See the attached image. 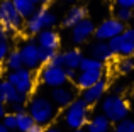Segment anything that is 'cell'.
Masks as SVG:
<instances>
[{
  "label": "cell",
  "instance_id": "1",
  "mask_svg": "<svg viewBox=\"0 0 134 132\" xmlns=\"http://www.w3.org/2000/svg\"><path fill=\"white\" fill-rule=\"evenodd\" d=\"M27 112L37 125L49 127L56 120L59 109L53 103L49 97H44L41 93H32L27 100Z\"/></svg>",
  "mask_w": 134,
  "mask_h": 132
},
{
  "label": "cell",
  "instance_id": "2",
  "mask_svg": "<svg viewBox=\"0 0 134 132\" xmlns=\"http://www.w3.org/2000/svg\"><path fill=\"white\" fill-rule=\"evenodd\" d=\"M88 120H90V105L82 97H76L70 103V107L65 109L63 122L70 130H76V129H85Z\"/></svg>",
  "mask_w": 134,
  "mask_h": 132
},
{
  "label": "cell",
  "instance_id": "3",
  "mask_svg": "<svg viewBox=\"0 0 134 132\" xmlns=\"http://www.w3.org/2000/svg\"><path fill=\"white\" fill-rule=\"evenodd\" d=\"M100 110L112 124H117L121 120L127 119L129 115V103L122 95L107 93L100 102Z\"/></svg>",
  "mask_w": 134,
  "mask_h": 132
},
{
  "label": "cell",
  "instance_id": "4",
  "mask_svg": "<svg viewBox=\"0 0 134 132\" xmlns=\"http://www.w3.org/2000/svg\"><path fill=\"white\" fill-rule=\"evenodd\" d=\"M5 80L14 85L20 93L31 97L34 93V88H36V81H37V76L34 75V71L27 68H20L17 71H7Z\"/></svg>",
  "mask_w": 134,
  "mask_h": 132
},
{
  "label": "cell",
  "instance_id": "5",
  "mask_svg": "<svg viewBox=\"0 0 134 132\" xmlns=\"http://www.w3.org/2000/svg\"><path fill=\"white\" fill-rule=\"evenodd\" d=\"M37 81L51 90V88H58V86L68 85L70 80H68V76H66V69L63 68V66L44 64L43 68H39Z\"/></svg>",
  "mask_w": 134,
  "mask_h": 132
},
{
  "label": "cell",
  "instance_id": "6",
  "mask_svg": "<svg viewBox=\"0 0 134 132\" xmlns=\"http://www.w3.org/2000/svg\"><path fill=\"white\" fill-rule=\"evenodd\" d=\"M0 10H2V26H5L10 32H20V31H24L26 20L17 12L12 0H0Z\"/></svg>",
  "mask_w": 134,
  "mask_h": 132
},
{
  "label": "cell",
  "instance_id": "7",
  "mask_svg": "<svg viewBox=\"0 0 134 132\" xmlns=\"http://www.w3.org/2000/svg\"><path fill=\"white\" fill-rule=\"evenodd\" d=\"M109 46L119 58L134 56V27H126L121 36L109 41Z\"/></svg>",
  "mask_w": 134,
  "mask_h": 132
},
{
  "label": "cell",
  "instance_id": "8",
  "mask_svg": "<svg viewBox=\"0 0 134 132\" xmlns=\"http://www.w3.org/2000/svg\"><path fill=\"white\" fill-rule=\"evenodd\" d=\"M124 31H126V24H122L121 20H117L115 17H109V19L102 20V22L97 26L95 34H93V39L95 41H105V43H109L110 39L121 36Z\"/></svg>",
  "mask_w": 134,
  "mask_h": 132
},
{
  "label": "cell",
  "instance_id": "9",
  "mask_svg": "<svg viewBox=\"0 0 134 132\" xmlns=\"http://www.w3.org/2000/svg\"><path fill=\"white\" fill-rule=\"evenodd\" d=\"M17 49H19L20 58H22L24 68L36 71V69H39L43 66L41 64V58H39V46H37L36 41H31V39L22 41Z\"/></svg>",
  "mask_w": 134,
  "mask_h": 132
},
{
  "label": "cell",
  "instance_id": "10",
  "mask_svg": "<svg viewBox=\"0 0 134 132\" xmlns=\"http://www.w3.org/2000/svg\"><path fill=\"white\" fill-rule=\"evenodd\" d=\"M27 100H29V97L20 93L19 90L14 85H10L7 80H0V102H3L9 109L12 105H17V103L27 105Z\"/></svg>",
  "mask_w": 134,
  "mask_h": 132
},
{
  "label": "cell",
  "instance_id": "11",
  "mask_svg": "<svg viewBox=\"0 0 134 132\" xmlns=\"http://www.w3.org/2000/svg\"><path fill=\"white\" fill-rule=\"evenodd\" d=\"M95 29H97L95 22H93L92 19H88V17H87L85 20H82L80 24H76L73 29H70L71 43L75 44V46H82V44H85L87 41L90 39V37H93Z\"/></svg>",
  "mask_w": 134,
  "mask_h": 132
},
{
  "label": "cell",
  "instance_id": "12",
  "mask_svg": "<svg viewBox=\"0 0 134 132\" xmlns=\"http://www.w3.org/2000/svg\"><path fill=\"white\" fill-rule=\"evenodd\" d=\"M49 98L53 100V103L58 109H66L76 98V90L71 85H63V86H58V88H51L49 90Z\"/></svg>",
  "mask_w": 134,
  "mask_h": 132
},
{
  "label": "cell",
  "instance_id": "13",
  "mask_svg": "<svg viewBox=\"0 0 134 132\" xmlns=\"http://www.w3.org/2000/svg\"><path fill=\"white\" fill-rule=\"evenodd\" d=\"M107 90H109V83L105 78H102L98 83H95L93 86H90V88L87 90H82V98L85 100L87 103H88L90 107L97 105V103H100L102 100H104V97L107 95Z\"/></svg>",
  "mask_w": 134,
  "mask_h": 132
},
{
  "label": "cell",
  "instance_id": "14",
  "mask_svg": "<svg viewBox=\"0 0 134 132\" xmlns=\"http://www.w3.org/2000/svg\"><path fill=\"white\" fill-rule=\"evenodd\" d=\"M87 17H88V9H87L85 5H78V3H76V5L70 7L68 12L65 14V17H63V20H61V26L65 27V29H73L76 24L85 20Z\"/></svg>",
  "mask_w": 134,
  "mask_h": 132
},
{
  "label": "cell",
  "instance_id": "15",
  "mask_svg": "<svg viewBox=\"0 0 134 132\" xmlns=\"http://www.w3.org/2000/svg\"><path fill=\"white\" fill-rule=\"evenodd\" d=\"M88 56L102 61V63H110L115 54H114V51L110 49L109 43H105V41H93L88 46Z\"/></svg>",
  "mask_w": 134,
  "mask_h": 132
},
{
  "label": "cell",
  "instance_id": "16",
  "mask_svg": "<svg viewBox=\"0 0 134 132\" xmlns=\"http://www.w3.org/2000/svg\"><path fill=\"white\" fill-rule=\"evenodd\" d=\"M36 43L39 47L43 49H53V51H59V32L56 29H44L43 32H39L36 36Z\"/></svg>",
  "mask_w": 134,
  "mask_h": 132
},
{
  "label": "cell",
  "instance_id": "17",
  "mask_svg": "<svg viewBox=\"0 0 134 132\" xmlns=\"http://www.w3.org/2000/svg\"><path fill=\"white\" fill-rule=\"evenodd\" d=\"M102 78H104V71H78V76H76V80L73 83L82 92V90H87L90 86H93Z\"/></svg>",
  "mask_w": 134,
  "mask_h": 132
},
{
  "label": "cell",
  "instance_id": "18",
  "mask_svg": "<svg viewBox=\"0 0 134 132\" xmlns=\"http://www.w3.org/2000/svg\"><path fill=\"white\" fill-rule=\"evenodd\" d=\"M61 56V66L65 69H80V64H82L83 59V53L80 49H66L63 53H59Z\"/></svg>",
  "mask_w": 134,
  "mask_h": 132
},
{
  "label": "cell",
  "instance_id": "19",
  "mask_svg": "<svg viewBox=\"0 0 134 132\" xmlns=\"http://www.w3.org/2000/svg\"><path fill=\"white\" fill-rule=\"evenodd\" d=\"M114 124L104 115V113H95L93 117H90V120L87 122L85 130L87 132H110Z\"/></svg>",
  "mask_w": 134,
  "mask_h": 132
},
{
  "label": "cell",
  "instance_id": "20",
  "mask_svg": "<svg viewBox=\"0 0 134 132\" xmlns=\"http://www.w3.org/2000/svg\"><path fill=\"white\" fill-rule=\"evenodd\" d=\"M12 2H14L17 12L20 14V17H22L24 20L31 19V17L36 14L37 7H39V5H36L34 2H31V0H12Z\"/></svg>",
  "mask_w": 134,
  "mask_h": 132
},
{
  "label": "cell",
  "instance_id": "21",
  "mask_svg": "<svg viewBox=\"0 0 134 132\" xmlns=\"http://www.w3.org/2000/svg\"><path fill=\"white\" fill-rule=\"evenodd\" d=\"M78 71H104L105 73V63H102V61L95 59L92 56H83Z\"/></svg>",
  "mask_w": 134,
  "mask_h": 132
},
{
  "label": "cell",
  "instance_id": "22",
  "mask_svg": "<svg viewBox=\"0 0 134 132\" xmlns=\"http://www.w3.org/2000/svg\"><path fill=\"white\" fill-rule=\"evenodd\" d=\"M3 64H5L7 71H17V69L24 68V63H22V58H20L19 49H12L10 51V54L7 56V59H5Z\"/></svg>",
  "mask_w": 134,
  "mask_h": 132
},
{
  "label": "cell",
  "instance_id": "23",
  "mask_svg": "<svg viewBox=\"0 0 134 132\" xmlns=\"http://www.w3.org/2000/svg\"><path fill=\"white\" fill-rule=\"evenodd\" d=\"M15 115H17V130L19 132H27L36 124L32 120V117L29 115V112H20V113H15Z\"/></svg>",
  "mask_w": 134,
  "mask_h": 132
},
{
  "label": "cell",
  "instance_id": "24",
  "mask_svg": "<svg viewBox=\"0 0 134 132\" xmlns=\"http://www.w3.org/2000/svg\"><path fill=\"white\" fill-rule=\"evenodd\" d=\"M115 68L121 75H129L131 71H134V56H127V58H121L115 63Z\"/></svg>",
  "mask_w": 134,
  "mask_h": 132
},
{
  "label": "cell",
  "instance_id": "25",
  "mask_svg": "<svg viewBox=\"0 0 134 132\" xmlns=\"http://www.w3.org/2000/svg\"><path fill=\"white\" fill-rule=\"evenodd\" d=\"M112 17H115L117 20H121L122 24H129L134 19V10H131V9H121V7H114Z\"/></svg>",
  "mask_w": 134,
  "mask_h": 132
},
{
  "label": "cell",
  "instance_id": "26",
  "mask_svg": "<svg viewBox=\"0 0 134 132\" xmlns=\"http://www.w3.org/2000/svg\"><path fill=\"white\" fill-rule=\"evenodd\" d=\"M112 132H134V120L127 117V119L114 124L112 125Z\"/></svg>",
  "mask_w": 134,
  "mask_h": 132
},
{
  "label": "cell",
  "instance_id": "27",
  "mask_svg": "<svg viewBox=\"0 0 134 132\" xmlns=\"http://www.w3.org/2000/svg\"><path fill=\"white\" fill-rule=\"evenodd\" d=\"M59 51H53V49H43V47H39V58H41V64H51L53 59L56 58V54H58Z\"/></svg>",
  "mask_w": 134,
  "mask_h": 132
},
{
  "label": "cell",
  "instance_id": "28",
  "mask_svg": "<svg viewBox=\"0 0 134 132\" xmlns=\"http://www.w3.org/2000/svg\"><path fill=\"white\" fill-rule=\"evenodd\" d=\"M2 124L7 127L9 130H15L17 129V115L14 112H9L5 117L2 119Z\"/></svg>",
  "mask_w": 134,
  "mask_h": 132
},
{
  "label": "cell",
  "instance_id": "29",
  "mask_svg": "<svg viewBox=\"0 0 134 132\" xmlns=\"http://www.w3.org/2000/svg\"><path fill=\"white\" fill-rule=\"evenodd\" d=\"M12 47H10V41H0V64L5 63L7 56L10 54Z\"/></svg>",
  "mask_w": 134,
  "mask_h": 132
},
{
  "label": "cell",
  "instance_id": "30",
  "mask_svg": "<svg viewBox=\"0 0 134 132\" xmlns=\"http://www.w3.org/2000/svg\"><path fill=\"white\" fill-rule=\"evenodd\" d=\"M114 7H121V9H131L134 10V0H112Z\"/></svg>",
  "mask_w": 134,
  "mask_h": 132
},
{
  "label": "cell",
  "instance_id": "31",
  "mask_svg": "<svg viewBox=\"0 0 134 132\" xmlns=\"http://www.w3.org/2000/svg\"><path fill=\"white\" fill-rule=\"evenodd\" d=\"M10 36H12V32L5 26L0 24V41H10Z\"/></svg>",
  "mask_w": 134,
  "mask_h": 132
},
{
  "label": "cell",
  "instance_id": "32",
  "mask_svg": "<svg viewBox=\"0 0 134 132\" xmlns=\"http://www.w3.org/2000/svg\"><path fill=\"white\" fill-rule=\"evenodd\" d=\"M10 112L14 113H20V112H27V105H24V103H17V105H12L10 107Z\"/></svg>",
  "mask_w": 134,
  "mask_h": 132
},
{
  "label": "cell",
  "instance_id": "33",
  "mask_svg": "<svg viewBox=\"0 0 134 132\" xmlns=\"http://www.w3.org/2000/svg\"><path fill=\"white\" fill-rule=\"evenodd\" d=\"M66 76H68L70 81H75L76 76H78V69H66Z\"/></svg>",
  "mask_w": 134,
  "mask_h": 132
},
{
  "label": "cell",
  "instance_id": "34",
  "mask_svg": "<svg viewBox=\"0 0 134 132\" xmlns=\"http://www.w3.org/2000/svg\"><path fill=\"white\" fill-rule=\"evenodd\" d=\"M7 113H9V107H7L3 102H0V122H2V119L7 115Z\"/></svg>",
  "mask_w": 134,
  "mask_h": 132
},
{
  "label": "cell",
  "instance_id": "35",
  "mask_svg": "<svg viewBox=\"0 0 134 132\" xmlns=\"http://www.w3.org/2000/svg\"><path fill=\"white\" fill-rule=\"evenodd\" d=\"M44 129H46V127H43V125H37V124H34V125L31 127V129L27 130V132H44Z\"/></svg>",
  "mask_w": 134,
  "mask_h": 132
},
{
  "label": "cell",
  "instance_id": "36",
  "mask_svg": "<svg viewBox=\"0 0 134 132\" xmlns=\"http://www.w3.org/2000/svg\"><path fill=\"white\" fill-rule=\"evenodd\" d=\"M44 132H63L59 127H56V125H49V127H46Z\"/></svg>",
  "mask_w": 134,
  "mask_h": 132
},
{
  "label": "cell",
  "instance_id": "37",
  "mask_svg": "<svg viewBox=\"0 0 134 132\" xmlns=\"http://www.w3.org/2000/svg\"><path fill=\"white\" fill-rule=\"evenodd\" d=\"M61 2H63V3H66V5H70V7H71V5H76V2H78V0H61Z\"/></svg>",
  "mask_w": 134,
  "mask_h": 132
},
{
  "label": "cell",
  "instance_id": "38",
  "mask_svg": "<svg viewBox=\"0 0 134 132\" xmlns=\"http://www.w3.org/2000/svg\"><path fill=\"white\" fill-rule=\"evenodd\" d=\"M0 132H10V130H9V129H7V127H5V125H3V124H2V122H0Z\"/></svg>",
  "mask_w": 134,
  "mask_h": 132
},
{
  "label": "cell",
  "instance_id": "39",
  "mask_svg": "<svg viewBox=\"0 0 134 132\" xmlns=\"http://www.w3.org/2000/svg\"><path fill=\"white\" fill-rule=\"evenodd\" d=\"M53 2H54V0H41L43 5H49V3H53Z\"/></svg>",
  "mask_w": 134,
  "mask_h": 132
},
{
  "label": "cell",
  "instance_id": "40",
  "mask_svg": "<svg viewBox=\"0 0 134 132\" xmlns=\"http://www.w3.org/2000/svg\"><path fill=\"white\" fill-rule=\"evenodd\" d=\"M31 2H34L36 5H41V0H31Z\"/></svg>",
  "mask_w": 134,
  "mask_h": 132
},
{
  "label": "cell",
  "instance_id": "41",
  "mask_svg": "<svg viewBox=\"0 0 134 132\" xmlns=\"http://www.w3.org/2000/svg\"><path fill=\"white\" fill-rule=\"evenodd\" d=\"M71 132H87L85 129H76V130H71Z\"/></svg>",
  "mask_w": 134,
  "mask_h": 132
},
{
  "label": "cell",
  "instance_id": "42",
  "mask_svg": "<svg viewBox=\"0 0 134 132\" xmlns=\"http://www.w3.org/2000/svg\"><path fill=\"white\" fill-rule=\"evenodd\" d=\"M0 24H2V10H0Z\"/></svg>",
  "mask_w": 134,
  "mask_h": 132
},
{
  "label": "cell",
  "instance_id": "43",
  "mask_svg": "<svg viewBox=\"0 0 134 132\" xmlns=\"http://www.w3.org/2000/svg\"><path fill=\"white\" fill-rule=\"evenodd\" d=\"M10 132H19V130H17V129H15V130H10Z\"/></svg>",
  "mask_w": 134,
  "mask_h": 132
},
{
  "label": "cell",
  "instance_id": "44",
  "mask_svg": "<svg viewBox=\"0 0 134 132\" xmlns=\"http://www.w3.org/2000/svg\"><path fill=\"white\" fill-rule=\"evenodd\" d=\"M110 132H112V130H110Z\"/></svg>",
  "mask_w": 134,
  "mask_h": 132
}]
</instances>
